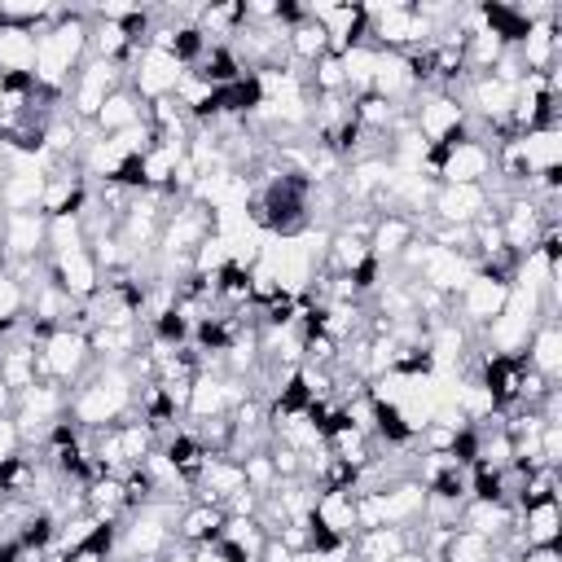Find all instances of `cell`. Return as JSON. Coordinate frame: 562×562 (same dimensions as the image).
<instances>
[{"mask_svg": "<svg viewBox=\"0 0 562 562\" xmlns=\"http://www.w3.org/2000/svg\"><path fill=\"white\" fill-rule=\"evenodd\" d=\"M312 22L325 26V40H329V53L342 57L347 48L356 44H369V18H364V4H329V0H316V4H303Z\"/></svg>", "mask_w": 562, "mask_h": 562, "instance_id": "30bf717a", "label": "cell"}, {"mask_svg": "<svg viewBox=\"0 0 562 562\" xmlns=\"http://www.w3.org/2000/svg\"><path fill=\"white\" fill-rule=\"evenodd\" d=\"M408 549V527H364L351 536V562H391Z\"/></svg>", "mask_w": 562, "mask_h": 562, "instance_id": "7402d4cb", "label": "cell"}, {"mask_svg": "<svg viewBox=\"0 0 562 562\" xmlns=\"http://www.w3.org/2000/svg\"><path fill=\"white\" fill-rule=\"evenodd\" d=\"M426 176L435 184H487L496 176V154L483 136H461L426 154Z\"/></svg>", "mask_w": 562, "mask_h": 562, "instance_id": "3957f363", "label": "cell"}, {"mask_svg": "<svg viewBox=\"0 0 562 562\" xmlns=\"http://www.w3.org/2000/svg\"><path fill=\"white\" fill-rule=\"evenodd\" d=\"M83 509L97 518V522H123L132 509H127V496H123V479L119 474H101L83 487Z\"/></svg>", "mask_w": 562, "mask_h": 562, "instance_id": "603a6c76", "label": "cell"}, {"mask_svg": "<svg viewBox=\"0 0 562 562\" xmlns=\"http://www.w3.org/2000/svg\"><path fill=\"white\" fill-rule=\"evenodd\" d=\"M92 347H88V334L75 329V325H57L48 329L40 342H35V369H40V382H57V386H75L88 369H92Z\"/></svg>", "mask_w": 562, "mask_h": 562, "instance_id": "277c9868", "label": "cell"}, {"mask_svg": "<svg viewBox=\"0 0 562 562\" xmlns=\"http://www.w3.org/2000/svg\"><path fill=\"white\" fill-rule=\"evenodd\" d=\"M0 321H9V325L26 321V290L9 268H0Z\"/></svg>", "mask_w": 562, "mask_h": 562, "instance_id": "f546056e", "label": "cell"}, {"mask_svg": "<svg viewBox=\"0 0 562 562\" xmlns=\"http://www.w3.org/2000/svg\"><path fill=\"white\" fill-rule=\"evenodd\" d=\"M114 88H123V70H119L114 61H105V57H88V61L75 70V79H70L61 105H66L79 123H92L97 110L105 105V97H110Z\"/></svg>", "mask_w": 562, "mask_h": 562, "instance_id": "8992f818", "label": "cell"}, {"mask_svg": "<svg viewBox=\"0 0 562 562\" xmlns=\"http://www.w3.org/2000/svg\"><path fill=\"white\" fill-rule=\"evenodd\" d=\"M13 400H18V395H13V391L0 382V417H13Z\"/></svg>", "mask_w": 562, "mask_h": 562, "instance_id": "d590c367", "label": "cell"}, {"mask_svg": "<svg viewBox=\"0 0 562 562\" xmlns=\"http://www.w3.org/2000/svg\"><path fill=\"white\" fill-rule=\"evenodd\" d=\"M0 562H4V558H0Z\"/></svg>", "mask_w": 562, "mask_h": 562, "instance_id": "ab89813d", "label": "cell"}, {"mask_svg": "<svg viewBox=\"0 0 562 562\" xmlns=\"http://www.w3.org/2000/svg\"><path fill=\"white\" fill-rule=\"evenodd\" d=\"M457 527H465V531H474V536H483L492 544H505L514 536V509L501 505V501H465Z\"/></svg>", "mask_w": 562, "mask_h": 562, "instance_id": "ffe728a7", "label": "cell"}, {"mask_svg": "<svg viewBox=\"0 0 562 562\" xmlns=\"http://www.w3.org/2000/svg\"><path fill=\"white\" fill-rule=\"evenodd\" d=\"M224 527V505H211V501H184L180 514H176V544L184 549H198V544H211Z\"/></svg>", "mask_w": 562, "mask_h": 562, "instance_id": "ac0fdd59", "label": "cell"}, {"mask_svg": "<svg viewBox=\"0 0 562 562\" xmlns=\"http://www.w3.org/2000/svg\"><path fill=\"white\" fill-rule=\"evenodd\" d=\"M522 364L536 369L544 382H562V321L558 316H540V325L531 329L527 347H522Z\"/></svg>", "mask_w": 562, "mask_h": 562, "instance_id": "2e32d148", "label": "cell"}, {"mask_svg": "<svg viewBox=\"0 0 562 562\" xmlns=\"http://www.w3.org/2000/svg\"><path fill=\"white\" fill-rule=\"evenodd\" d=\"M9 457H22V435H18L13 417H0V461H9Z\"/></svg>", "mask_w": 562, "mask_h": 562, "instance_id": "1f68e13d", "label": "cell"}, {"mask_svg": "<svg viewBox=\"0 0 562 562\" xmlns=\"http://www.w3.org/2000/svg\"><path fill=\"white\" fill-rule=\"evenodd\" d=\"M44 268H48V281L61 285L75 303H88V299L101 290V281H105L88 246H79V250H70V255H53V259H44Z\"/></svg>", "mask_w": 562, "mask_h": 562, "instance_id": "4fadbf2b", "label": "cell"}, {"mask_svg": "<svg viewBox=\"0 0 562 562\" xmlns=\"http://www.w3.org/2000/svg\"><path fill=\"white\" fill-rule=\"evenodd\" d=\"M259 562H299V553H290L277 536H268V540H263V549H259Z\"/></svg>", "mask_w": 562, "mask_h": 562, "instance_id": "d6a6232c", "label": "cell"}, {"mask_svg": "<svg viewBox=\"0 0 562 562\" xmlns=\"http://www.w3.org/2000/svg\"><path fill=\"white\" fill-rule=\"evenodd\" d=\"M0 382H4L13 395H22V391H31V386L40 382V369H35V342L22 334V325H18V334L0 347Z\"/></svg>", "mask_w": 562, "mask_h": 562, "instance_id": "d6986e66", "label": "cell"}, {"mask_svg": "<svg viewBox=\"0 0 562 562\" xmlns=\"http://www.w3.org/2000/svg\"><path fill=\"white\" fill-rule=\"evenodd\" d=\"M140 119H145V101L123 83V88H114V92L105 97V105L97 110L92 127H97L101 136H114V132H123V127H132V123H140Z\"/></svg>", "mask_w": 562, "mask_h": 562, "instance_id": "cb8c5ba5", "label": "cell"}, {"mask_svg": "<svg viewBox=\"0 0 562 562\" xmlns=\"http://www.w3.org/2000/svg\"><path fill=\"white\" fill-rule=\"evenodd\" d=\"M193 553V562H224L220 553H215V544H198V549H189Z\"/></svg>", "mask_w": 562, "mask_h": 562, "instance_id": "836d02e7", "label": "cell"}, {"mask_svg": "<svg viewBox=\"0 0 562 562\" xmlns=\"http://www.w3.org/2000/svg\"><path fill=\"white\" fill-rule=\"evenodd\" d=\"M0 184H4V171H0Z\"/></svg>", "mask_w": 562, "mask_h": 562, "instance_id": "f35d334b", "label": "cell"}, {"mask_svg": "<svg viewBox=\"0 0 562 562\" xmlns=\"http://www.w3.org/2000/svg\"><path fill=\"white\" fill-rule=\"evenodd\" d=\"M158 448L167 452V461L180 470V479H184L189 487H193V479L202 474V465H206V457H211V452L198 443V435H193V430H184V426H180L176 435H167Z\"/></svg>", "mask_w": 562, "mask_h": 562, "instance_id": "484cf974", "label": "cell"}, {"mask_svg": "<svg viewBox=\"0 0 562 562\" xmlns=\"http://www.w3.org/2000/svg\"><path fill=\"white\" fill-rule=\"evenodd\" d=\"M391 562H426V553H422V549H404V553H395Z\"/></svg>", "mask_w": 562, "mask_h": 562, "instance_id": "8d00e7d4", "label": "cell"}, {"mask_svg": "<svg viewBox=\"0 0 562 562\" xmlns=\"http://www.w3.org/2000/svg\"><path fill=\"white\" fill-rule=\"evenodd\" d=\"M184 145H189V140L154 136V145L136 158V162H140V189L171 198V184H176V167H180V158H184Z\"/></svg>", "mask_w": 562, "mask_h": 562, "instance_id": "e0dca14e", "label": "cell"}, {"mask_svg": "<svg viewBox=\"0 0 562 562\" xmlns=\"http://www.w3.org/2000/svg\"><path fill=\"white\" fill-rule=\"evenodd\" d=\"M35 70V31L0 26V75H31Z\"/></svg>", "mask_w": 562, "mask_h": 562, "instance_id": "4316f807", "label": "cell"}, {"mask_svg": "<svg viewBox=\"0 0 562 562\" xmlns=\"http://www.w3.org/2000/svg\"><path fill=\"white\" fill-rule=\"evenodd\" d=\"M0 259H4V211H0Z\"/></svg>", "mask_w": 562, "mask_h": 562, "instance_id": "74e56055", "label": "cell"}, {"mask_svg": "<svg viewBox=\"0 0 562 562\" xmlns=\"http://www.w3.org/2000/svg\"><path fill=\"white\" fill-rule=\"evenodd\" d=\"M422 224H413L408 215H395V211H373V228H369V255L382 263V268H395V259L417 241Z\"/></svg>", "mask_w": 562, "mask_h": 562, "instance_id": "9a60e30c", "label": "cell"}, {"mask_svg": "<svg viewBox=\"0 0 562 562\" xmlns=\"http://www.w3.org/2000/svg\"><path fill=\"white\" fill-rule=\"evenodd\" d=\"M518 149L527 158V171L531 176H544V171H562V123H549V127H531L518 136Z\"/></svg>", "mask_w": 562, "mask_h": 562, "instance_id": "44dd1931", "label": "cell"}, {"mask_svg": "<svg viewBox=\"0 0 562 562\" xmlns=\"http://www.w3.org/2000/svg\"><path fill=\"white\" fill-rule=\"evenodd\" d=\"M373 70H378V48H373V44H356V48H347V53H342V79H347V97L369 92Z\"/></svg>", "mask_w": 562, "mask_h": 562, "instance_id": "83f0119b", "label": "cell"}, {"mask_svg": "<svg viewBox=\"0 0 562 562\" xmlns=\"http://www.w3.org/2000/svg\"><path fill=\"white\" fill-rule=\"evenodd\" d=\"M136 378L127 364H92L70 391H66V422L79 430H105L136 413Z\"/></svg>", "mask_w": 562, "mask_h": 562, "instance_id": "7a4b0ae2", "label": "cell"}, {"mask_svg": "<svg viewBox=\"0 0 562 562\" xmlns=\"http://www.w3.org/2000/svg\"><path fill=\"white\" fill-rule=\"evenodd\" d=\"M505 299H509V281L487 277V272H479V268H474V277L465 281V290L452 299V316H457V321L479 338V334L501 316Z\"/></svg>", "mask_w": 562, "mask_h": 562, "instance_id": "ba28073f", "label": "cell"}, {"mask_svg": "<svg viewBox=\"0 0 562 562\" xmlns=\"http://www.w3.org/2000/svg\"><path fill=\"white\" fill-rule=\"evenodd\" d=\"M88 4H57V18L35 31V88L48 97H66L75 70L88 61Z\"/></svg>", "mask_w": 562, "mask_h": 562, "instance_id": "6da1fadb", "label": "cell"}, {"mask_svg": "<svg viewBox=\"0 0 562 562\" xmlns=\"http://www.w3.org/2000/svg\"><path fill=\"white\" fill-rule=\"evenodd\" d=\"M237 492H246V470L237 457L228 452H211L202 474L193 479V501H211V505H228Z\"/></svg>", "mask_w": 562, "mask_h": 562, "instance_id": "5bb4252c", "label": "cell"}, {"mask_svg": "<svg viewBox=\"0 0 562 562\" xmlns=\"http://www.w3.org/2000/svg\"><path fill=\"white\" fill-rule=\"evenodd\" d=\"M48 215L44 211H9L4 215V263H35L44 259Z\"/></svg>", "mask_w": 562, "mask_h": 562, "instance_id": "7c38bea8", "label": "cell"}, {"mask_svg": "<svg viewBox=\"0 0 562 562\" xmlns=\"http://www.w3.org/2000/svg\"><path fill=\"white\" fill-rule=\"evenodd\" d=\"M408 127H413L430 149H435V145H448V140H461V136H474L461 97H457V92H439V88L417 92V101L408 105Z\"/></svg>", "mask_w": 562, "mask_h": 562, "instance_id": "5b68a950", "label": "cell"}, {"mask_svg": "<svg viewBox=\"0 0 562 562\" xmlns=\"http://www.w3.org/2000/svg\"><path fill=\"white\" fill-rule=\"evenodd\" d=\"M83 206H88V180H83L79 162H53L44 176L40 211L48 220H57V215H83Z\"/></svg>", "mask_w": 562, "mask_h": 562, "instance_id": "8fae6325", "label": "cell"}, {"mask_svg": "<svg viewBox=\"0 0 562 562\" xmlns=\"http://www.w3.org/2000/svg\"><path fill=\"white\" fill-rule=\"evenodd\" d=\"M241 470H246V487H250L255 496H268V492L281 483V479H277V465H272V457H268V448L241 457Z\"/></svg>", "mask_w": 562, "mask_h": 562, "instance_id": "f1b7e54d", "label": "cell"}, {"mask_svg": "<svg viewBox=\"0 0 562 562\" xmlns=\"http://www.w3.org/2000/svg\"><path fill=\"white\" fill-rule=\"evenodd\" d=\"M184 79V66L171 57V53H162V48H154V44H145V48H136V57L123 66V83L149 105V101H162V97H171L176 92V83Z\"/></svg>", "mask_w": 562, "mask_h": 562, "instance_id": "52a82bcc", "label": "cell"}, {"mask_svg": "<svg viewBox=\"0 0 562 562\" xmlns=\"http://www.w3.org/2000/svg\"><path fill=\"white\" fill-rule=\"evenodd\" d=\"M285 53H290V61H294L299 70H307L316 57H325V53H329L325 26H321V22H312V18L303 13L294 26H285Z\"/></svg>", "mask_w": 562, "mask_h": 562, "instance_id": "d4e9b609", "label": "cell"}, {"mask_svg": "<svg viewBox=\"0 0 562 562\" xmlns=\"http://www.w3.org/2000/svg\"><path fill=\"white\" fill-rule=\"evenodd\" d=\"M540 465H562V426L558 422H544L540 430Z\"/></svg>", "mask_w": 562, "mask_h": 562, "instance_id": "4dcf8cb0", "label": "cell"}, {"mask_svg": "<svg viewBox=\"0 0 562 562\" xmlns=\"http://www.w3.org/2000/svg\"><path fill=\"white\" fill-rule=\"evenodd\" d=\"M483 215H496L487 184H435V193H430V220L435 224L470 228Z\"/></svg>", "mask_w": 562, "mask_h": 562, "instance_id": "9c48e42d", "label": "cell"}, {"mask_svg": "<svg viewBox=\"0 0 562 562\" xmlns=\"http://www.w3.org/2000/svg\"><path fill=\"white\" fill-rule=\"evenodd\" d=\"M158 562H193V553H189L184 544H171V549H167V553H162Z\"/></svg>", "mask_w": 562, "mask_h": 562, "instance_id": "e575fe53", "label": "cell"}]
</instances>
